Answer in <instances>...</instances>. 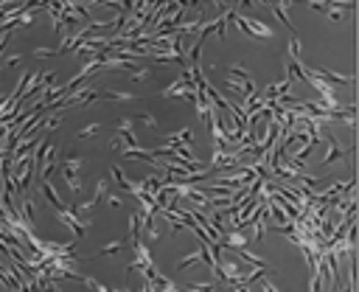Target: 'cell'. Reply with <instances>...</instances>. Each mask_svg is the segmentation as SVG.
<instances>
[{
    "instance_id": "2e32d148",
    "label": "cell",
    "mask_w": 359,
    "mask_h": 292,
    "mask_svg": "<svg viewBox=\"0 0 359 292\" xmlns=\"http://www.w3.org/2000/svg\"><path fill=\"white\" fill-rule=\"evenodd\" d=\"M107 202H109V205H121V199H118L115 194H109V197H107Z\"/></svg>"
},
{
    "instance_id": "5bb4252c",
    "label": "cell",
    "mask_w": 359,
    "mask_h": 292,
    "mask_svg": "<svg viewBox=\"0 0 359 292\" xmlns=\"http://www.w3.org/2000/svg\"><path fill=\"white\" fill-rule=\"evenodd\" d=\"M140 121H143V124H146V126H157V121H154V118H151V115H140Z\"/></svg>"
},
{
    "instance_id": "277c9868",
    "label": "cell",
    "mask_w": 359,
    "mask_h": 292,
    "mask_svg": "<svg viewBox=\"0 0 359 292\" xmlns=\"http://www.w3.org/2000/svg\"><path fill=\"white\" fill-rule=\"evenodd\" d=\"M39 188H42V194L48 197V202H50L56 211H65V208H62V199H59V194H56V188H53L48 180H42V182H39Z\"/></svg>"
},
{
    "instance_id": "7c38bea8",
    "label": "cell",
    "mask_w": 359,
    "mask_h": 292,
    "mask_svg": "<svg viewBox=\"0 0 359 292\" xmlns=\"http://www.w3.org/2000/svg\"><path fill=\"white\" fill-rule=\"evenodd\" d=\"M132 79H135V81H143V79H149V67H140V70H132Z\"/></svg>"
},
{
    "instance_id": "52a82bcc",
    "label": "cell",
    "mask_w": 359,
    "mask_h": 292,
    "mask_svg": "<svg viewBox=\"0 0 359 292\" xmlns=\"http://www.w3.org/2000/svg\"><path fill=\"white\" fill-rule=\"evenodd\" d=\"M269 8H272L278 17H280V22H283L286 28H292V22H289V17H286V6H280V3H269ZM292 31H294V28H292Z\"/></svg>"
},
{
    "instance_id": "7a4b0ae2",
    "label": "cell",
    "mask_w": 359,
    "mask_h": 292,
    "mask_svg": "<svg viewBox=\"0 0 359 292\" xmlns=\"http://www.w3.org/2000/svg\"><path fill=\"white\" fill-rule=\"evenodd\" d=\"M236 22H238V28L247 31V34H255V36H272V28L264 25L261 20H255V17H241V14H238Z\"/></svg>"
},
{
    "instance_id": "8992f818",
    "label": "cell",
    "mask_w": 359,
    "mask_h": 292,
    "mask_svg": "<svg viewBox=\"0 0 359 292\" xmlns=\"http://www.w3.org/2000/svg\"><path fill=\"white\" fill-rule=\"evenodd\" d=\"M224 247H236V250H241V247H247V239H244L241 233H230V236L224 239Z\"/></svg>"
},
{
    "instance_id": "8fae6325",
    "label": "cell",
    "mask_w": 359,
    "mask_h": 292,
    "mask_svg": "<svg viewBox=\"0 0 359 292\" xmlns=\"http://www.w3.org/2000/svg\"><path fill=\"white\" fill-rule=\"evenodd\" d=\"M84 284H87V286H93L95 292H109V289H107V286H104L98 278H90V275H87V278H84Z\"/></svg>"
},
{
    "instance_id": "9c48e42d",
    "label": "cell",
    "mask_w": 359,
    "mask_h": 292,
    "mask_svg": "<svg viewBox=\"0 0 359 292\" xmlns=\"http://www.w3.org/2000/svg\"><path fill=\"white\" fill-rule=\"evenodd\" d=\"M65 177V182L70 185V191H81V177L79 174H62Z\"/></svg>"
},
{
    "instance_id": "ba28073f",
    "label": "cell",
    "mask_w": 359,
    "mask_h": 292,
    "mask_svg": "<svg viewBox=\"0 0 359 292\" xmlns=\"http://www.w3.org/2000/svg\"><path fill=\"white\" fill-rule=\"evenodd\" d=\"M328 143H331V146H328V154L323 157L325 163H331V160H337V157H342V149H339V146H337L334 140H328Z\"/></svg>"
},
{
    "instance_id": "4fadbf2b",
    "label": "cell",
    "mask_w": 359,
    "mask_h": 292,
    "mask_svg": "<svg viewBox=\"0 0 359 292\" xmlns=\"http://www.w3.org/2000/svg\"><path fill=\"white\" fill-rule=\"evenodd\" d=\"M261 292H278V286H275L272 281H266V278H264V281H261Z\"/></svg>"
},
{
    "instance_id": "30bf717a",
    "label": "cell",
    "mask_w": 359,
    "mask_h": 292,
    "mask_svg": "<svg viewBox=\"0 0 359 292\" xmlns=\"http://www.w3.org/2000/svg\"><path fill=\"white\" fill-rule=\"evenodd\" d=\"M98 129H101V126H98V124H90V126H81V129H79V132H76V135H79V138H93V135H95V132H98Z\"/></svg>"
},
{
    "instance_id": "3957f363",
    "label": "cell",
    "mask_w": 359,
    "mask_h": 292,
    "mask_svg": "<svg viewBox=\"0 0 359 292\" xmlns=\"http://www.w3.org/2000/svg\"><path fill=\"white\" fill-rule=\"evenodd\" d=\"M56 213H59V219L73 230V236H76V239H81V236H84V230H87L84 225H90V222H81V219H79V211H56Z\"/></svg>"
},
{
    "instance_id": "9a60e30c",
    "label": "cell",
    "mask_w": 359,
    "mask_h": 292,
    "mask_svg": "<svg viewBox=\"0 0 359 292\" xmlns=\"http://www.w3.org/2000/svg\"><path fill=\"white\" fill-rule=\"evenodd\" d=\"M17 62H22V56H11V59L6 62V67H11V65H17Z\"/></svg>"
},
{
    "instance_id": "6da1fadb",
    "label": "cell",
    "mask_w": 359,
    "mask_h": 292,
    "mask_svg": "<svg viewBox=\"0 0 359 292\" xmlns=\"http://www.w3.org/2000/svg\"><path fill=\"white\" fill-rule=\"evenodd\" d=\"M224 76H227V90H233L241 98H250L252 95V81L247 79V73H241L238 67H227Z\"/></svg>"
},
{
    "instance_id": "5b68a950",
    "label": "cell",
    "mask_w": 359,
    "mask_h": 292,
    "mask_svg": "<svg viewBox=\"0 0 359 292\" xmlns=\"http://www.w3.org/2000/svg\"><path fill=\"white\" fill-rule=\"evenodd\" d=\"M79 168H81V157H67V160L59 166L62 174H79Z\"/></svg>"
}]
</instances>
